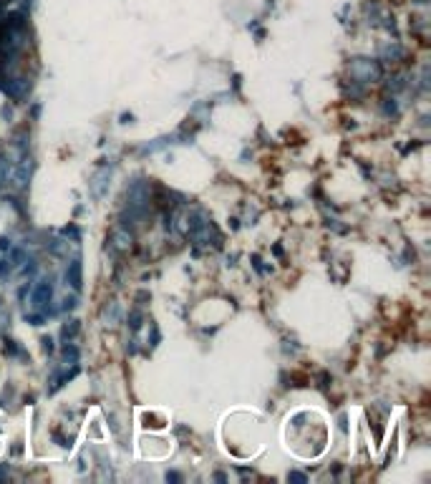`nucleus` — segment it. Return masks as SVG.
<instances>
[{
  "instance_id": "f257e3e1",
  "label": "nucleus",
  "mask_w": 431,
  "mask_h": 484,
  "mask_svg": "<svg viewBox=\"0 0 431 484\" xmlns=\"http://www.w3.org/2000/svg\"><path fill=\"white\" fill-rule=\"evenodd\" d=\"M51 298H53V285H51V280H38L36 283V288H33V295H30V303H33V308H38V310H43L48 303H51Z\"/></svg>"
},
{
  "instance_id": "f03ea898",
  "label": "nucleus",
  "mask_w": 431,
  "mask_h": 484,
  "mask_svg": "<svg viewBox=\"0 0 431 484\" xmlns=\"http://www.w3.org/2000/svg\"><path fill=\"white\" fill-rule=\"evenodd\" d=\"M28 177H30V157L23 154L21 161H18V167H15V182L21 184H28Z\"/></svg>"
},
{
  "instance_id": "7ed1b4c3",
  "label": "nucleus",
  "mask_w": 431,
  "mask_h": 484,
  "mask_svg": "<svg viewBox=\"0 0 431 484\" xmlns=\"http://www.w3.org/2000/svg\"><path fill=\"white\" fill-rule=\"evenodd\" d=\"M66 283H71V288L79 290L81 288V260H73L66 270Z\"/></svg>"
},
{
  "instance_id": "20e7f679",
  "label": "nucleus",
  "mask_w": 431,
  "mask_h": 484,
  "mask_svg": "<svg viewBox=\"0 0 431 484\" xmlns=\"http://www.w3.org/2000/svg\"><path fill=\"white\" fill-rule=\"evenodd\" d=\"M10 159H6V157H0V187L8 182V172H10V164H8Z\"/></svg>"
}]
</instances>
